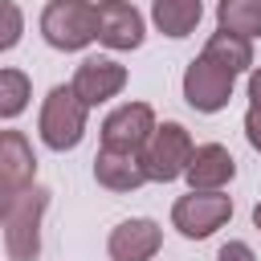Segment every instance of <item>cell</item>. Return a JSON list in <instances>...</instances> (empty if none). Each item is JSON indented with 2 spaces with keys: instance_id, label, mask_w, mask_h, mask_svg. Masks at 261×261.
Instances as JSON below:
<instances>
[{
  "instance_id": "obj_1",
  "label": "cell",
  "mask_w": 261,
  "mask_h": 261,
  "mask_svg": "<svg viewBox=\"0 0 261 261\" xmlns=\"http://www.w3.org/2000/svg\"><path fill=\"white\" fill-rule=\"evenodd\" d=\"M45 212H49V188L29 184V188L16 192L8 216L0 220L8 261H37L41 257V224H45Z\"/></svg>"
},
{
  "instance_id": "obj_2",
  "label": "cell",
  "mask_w": 261,
  "mask_h": 261,
  "mask_svg": "<svg viewBox=\"0 0 261 261\" xmlns=\"http://www.w3.org/2000/svg\"><path fill=\"white\" fill-rule=\"evenodd\" d=\"M86 122H90V110L82 106V98L65 86H53L45 98H41V114H37V135L49 151H73L82 139H86Z\"/></svg>"
},
{
  "instance_id": "obj_3",
  "label": "cell",
  "mask_w": 261,
  "mask_h": 261,
  "mask_svg": "<svg viewBox=\"0 0 261 261\" xmlns=\"http://www.w3.org/2000/svg\"><path fill=\"white\" fill-rule=\"evenodd\" d=\"M37 24L49 49L82 53L86 45H94V0H49Z\"/></svg>"
},
{
  "instance_id": "obj_4",
  "label": "cell",
  "mask_w": 261,
  "mask_h": 261,
  "mask_svg": "<svg viewBox=\"0 0 261 261\" xmlns=\"http://www.w3.org/2000/svg\"><path fill=\"white\" fill-rule=\"evenodd\" d=\"M196 143L188 135L184 122H155L151 139L143 143L139 159H143V171H147V184H171V179H184V167L192 159Z\"/></svg>"
},
{
  "instance_id": "obj_5",
  "label": "cell",
  "mask_w": 261,
  "mask_h": 261,
  "mask_svg": "<svg viewBox=\"0 0 261 261\" xmlns=\"http://www.w3.org/2000/svg\"><path fill=\"white\" fill-rule=\"evenodd\" d=\"M232 220V196L228 192H188L171 204V228L188 241H208Z\"/></svg>"
},
{
  "instance_id": "obj_6",
  "label": "cell",
  "mask_w": 261,
  "mask_h": 261,
  "mask_svg": "<svg viewBox=\"0 0 261 261\" xmlns=\"http://www.w3.org/2000/svg\"><path fill=\"white\" fill-rule=\"evenodd\" d=\"M94 41L110 53H130L147 41V20L130 0H98L94 4Z\"/></svg>"
},
{
  "instance_id": "obj_7",
  "label": "cell",
  "mask_w": 261,
  "mask_h": 261,
  "mask_svg": "<svg viewBox=\"0 0 261 261\" xmlns=\"http://www.w3.org/2000/svg\"><path fill=\"white\" fill-rule=\"evenodd\" d=\"M232 86H237V77L224 73L220 65H212L208 57H192L188 69H184V82H179L184 102L196 114H220L232 102Z\"/></svg>"
},
{
  "instance_id": "obj_8",
  "label": "cell",
  "mask_w": 261,
  "mask_h": 261,
  "mask_svg": "<svg viewBox=\"0 0 261 261\" xmlns=\"http://www.w3.org/2000/svg\"><path fill=\"white\" fill-rule=\"evenodd\" d=\"M69 90L82 98L86 110H94V106H102L126 90V65H118L114 57H98V53L82 57V65L69 77Z\"/></svg>"
},
{
  "instance_id": "obj_9",
  "label": "cell",
  "mask_w": 261,
  "mask_h": 261,
  "mask_svg": "<svg viewBox=\"0 0 261 261\" xmlns=\"http://www.w3.org/2000/svg\"><path fill=\"white\" fill-rule=\"evenodd\" d=\"M155 122L159 118H155V110L147 102H122L102 118L98 139H102L106 151H143V143L151 139Z\"/></svg>"
},
{
  "instance_id": "obj_10",
  "label": "cell",
  "mask_w": 261,
  "mask_h": 261,
  "mask_svg": "<svg viewBox=\"0 0 261 261\" xmlns=\"http://www.w3.org/2000/svg\"><path fill=\"white\" fill-rule=\"evenodd\" d=\"M159 249H163V228H159V220H151V216L118 220V224L110 228V237H106L110 261H151Z\"/></svg>"
},
{
  "instance_id": "obj_11",
  "label": "cell",
  "mask_w": 261,
  "mask_h": 261,
  "mask_svg": "<svg viewBox=\"0 0 261 261\" xmlns=\"http://www.w3.org/2000/svg\"><path fill=\"white\" fill-rule=\"evenodd\" d=\"M188 192H224L237 179V159L224 143H200L184 167Z\"/></svg>"
},
{
  "instance_id": "obj_12",
  "label": "cell",
  "mask_w": 261,
  "mask_h": 261,
  "mask_svg": "<svg viewBox=\"0 0 261 261\" xmlns=\"http://www.w3.org/2000/svg\"><path fill=\"white\" fill-rule=\"evenodd\" d=\"M94 179L106 192H139L147 184V171H143L139 151H106V147H98V155H94Z\"/></svg>"
},
{
  "instance_id": "obj_13",
  "label": "cell",
  "mask_w": 261,
  "mask_h": 261,
  "mask_svg": "<svg viewBox=\"0 0 261 261\" xmlns=\"http://www.w3.org/2000/svg\"><path fill=\"white\" fill-rule=\"evenodd\" d=\"M0 179L16 192L37 184V151L24 130H12V126L0 130Z\"/></svg>"
},
{
  "instance_id": "obj_14",
  "label": "cell",
  "mask_w": 261,
  "mask_h": 261,
  "mask_svg": "<svg viewBox=\"0 0 261 261\" xmlns=\"http://www.w3.org/2000/svg\"><path fill=\"white\" fill-rule=\"evenodd\" d=\"M200 16H204V0H151V24L171 41L192 37Z\"/></svg>"
},
{
  "instance_id": "obj_15",
  "label": "cell",
  "mask_w": 261,
  "mask_h": 261,
  "mask_svg": "<svg viewBox=\"0 0 261 261\" xmlns=\"http://www.w3.org/2000/svg\"><path fill=\"white\" fill-rule=\"evenodd\" d=\"M200 57H208V61H212V65H220L224 73L241 77V73H249V69H253V41H245V37H237V33L216 29V33L204 41V53H200Z\"/></svg>"
},
{
  "instance_id": "obj_16",
  "label": "cell",
  "mask_w": 261,
  "mask_h": 261,
  "mask_svg": "<svg viewBox=\"0 0 261 261\" xmlns=\"http://www.w3.org/2000/svg\"><path fill=\"white\" fill-rule=\"evenodd\" d=\"M216 29L257 41L261 37V0H216Z\"/></svg>"
},
{
  "instance_id": "obj_17",
  "label": "cell",
  "mask_w": 261,
  "mask_h": 261,
  "mask_svg": "<svg viewBox=\"0 0 261 261\" xmlns=\"http://www.w3.org/2000/svg\"><path fill=\"white\" fill-rule=\"evenodd\" d=\"M29 98H33V82L24 69H12V65H0V122H12L29 110Z\"/></svg>"
},
{
  "instance_id": "obj_18",
  "label": "cell",
  "mask_w": 261,
  "mask_h": 261,
  "mask_svg": "<svg viewBox=\"0 0 261 261\" xmlns=\"http://www.w3.org/2000/svg\"><path fill=\"white\" fill-rule=\"evenodd\" d=\"M24 37V12L16 0H0V53L16 49Z\"/></svg>"
},
{
  "instance_id": "obj_19",
  "label": "cell",
  "mask_w": 261,
  "mask_h": 261,
  "mask_svg": "<svg viewBox=\"0 0 261 261\" xmlns=\"http://www.w3.org/2000/svg\"><path fill=\"white\" fill-rule=\"evenodd\" d=\"M216 261H257V253H253L249 241H224L220 253H216Z\"/></svg>"
},
{
  "instance_id": "obj_20",
  "label": "cell",
  "mask_w": 261,
  "mask_h": 261,
  "mask_svg": "<svg viewBox=\"0 0 261 261\" xmlns=\"http://www.w3.org/2000/svg\"><path fill=\"white\" fill-rule=\"evenodd\" d=\"M245 139L253 151H261V106H249L245 110Z\"/></svg>"
},
{
  "instance_id": "obj_21",
  "label": "cell",
  "mask_w": 261,
  "mask_h": 261,
  "mask_svg": "<svg viewBox=\"0 0 261 261\" xmlns=\"http://www.w3.org/2000/svg\"><path fill=\"white\" fill-rule=\"evenodd\" d=\"M249 106H261V65L249 69Z\"/></svg>"
},
{
  "instance_id": "obj_22",
  "label": "cell",
  "mask_w": 261,
  "mask_h": 261,
  "mask_svg": "<svg viewBox=\"0 0 261 261\" xmlns=\"http://www.w3.org/2000/svg\"><path fill=\"white\" fill-rule=\"evenodd\" d=\"M12 200H16V188H8V184L0 179V220L8 216V208H12Z\"/></svg>"
},
{
  "instance_id": "obj_23",
  "label": "cell",
  "mask_w": 261,
  "mask_h": 261,
  "mask_svg": "<svg viewBox=\"0 0 261 261\" xmlns=\"http://www.w3.org/2000/svg\"><path fill=\"white\" fill-rule=\"evenodd\" d=\"M253 224H257V228H261V200H257V204H253Z\"/></svg>"
}]
</instances>
